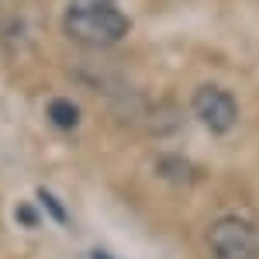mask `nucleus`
Instances as JSON below:
<instances>
[{
	"label": "nucleus",
	"mask_w": 259,
	"mask_h": 259,
	"mask_svg": "<svg viewBox=\"0 0 259 259\" xmlns=\"http://www.w3.org/2000/svg\"><path fill=\"white\" fill-rule=\"evenodd\" d=\"M62 31L76 45L87 49H104V45H114L128 35V18L121 14L118 7H97V11H76V7H66L62 14Z\"/></svg>",
	"instance_id": "nucleus-1"
},
{
	"label": "nucleus",
	"mask_w": 259,
	"mask_h": 259,
	"mask_svg": "<svg viewBox=\"0 0 259 259\" xmlns=\"http://www.w3.org/2000/svg\"><path fill=\"white\" fill-rule=\"evenodd\" d=\"M207 249L214 259H259V235L245 218H218L207 228Z\"/></svg>",
	"instance_id": "nucleus-2"
},
{
	"label": "nucleus",
	"mask_w": 259,
	"mask_h": 259,
	"mask_svg": "<svg viewBox=\"0 0 259 259\" xmlns=\"http://www.w3.org/2000/svg\"><path fill=\"white\" fill-rule=\"evenodd\" d=\"M194 114L211 135H228L239 124V104L228 90H221L214 83H204L194 94Z\"/></svg>",
	"instance_id": "nucleus-3"
},
{
	"label": "nucleus",
	"mask_w": 259,
	"mask_h": 259,
	"mask_svg": "<svg viewBox=\"0 0 259 259\" xmlns=\"http://www.w3.org/2000/svg\"><path fill=\"white\" fill-rule=\"evenodd\" d=\"M156 173H159L166 183H173V187H190L194 183V166L183 159V156H162L159 162H156Z\"/></svg>",
	"instance_id": "nucleus-4"
},
{
	"label": "nucleus",
	"mask_w": 259,
	"mask_h": 259,
	"mask_svg": "<svg viewBox=\"0 0 259 259\" xmlns=\"http://www.w3.org/2000/svg\"><path fill=\"white\" fill-rule=\"evenodd\" d=\"M49 121L56 124V128H62V132H73L76 124H80V107L73 104V100H52L49 104Z\"/></svg>",
	"instance_id": "nucleus-5"
},
{
	"label": "nucleus",
	"mask_w": 259,
	"mask_h": 259,
	"mask_svg": "<svg viewBox=\"0 0 259 259\" xmlns=\"http://www.w3.org/2000/svg\"><path fill=\"white\" fill-rule=\"evenodd\" d=\"M38 197H41V204H45V207H49V214H52V218H56V221H66V211H62V204H56V200H52V194H49V190H41Z\"/></svg>",
	"instance_id": "nucleus-6"
},
{
	"label": "nucleus",
	"mask_w": 259,
	"mask_h": 259,
	"mask_svg": "<svg viewBox=\"0 0 259 259\" xmlns=\"http://www.w3.org/2000/svg\"><path fill=\"white\" fill-rule=\"evenodd\" d=\"M69 7H76V11H97V7H114V0H69Z\"/></svg>",
	"instance_id": "nucleus-7"
},
{
	"label": "nucleus",
	"mask_w": 259,
	"mask_h": 259,
	"mask_svg": "<svg viewBox=\"0 0 259 259\" xmlns=\"http://www.w3.org/2000/svg\"><path fill=\"white\" fill-rule=\"evenodd\" d=\"M18 221H21V225H38L35 207H31V204H21V207H18Z\"/></svg>",
	"instance_id": "nucleus-8"
},
{
	"label": "nucleus",
	"mask_w": 259,
	"mask_h": 259,
	"mask_svg": "<svg viewBox=\"0 0 259 259\" xmlns=\"http://www.w3.org/2000/svg\"><path fill=\"white\" fill-rule=\"evenodd\" d=\"M90 259H107V256H104V252H90Z\"/></svg>",
	"instance_id": "nucleus-9"
}]
</instances>
